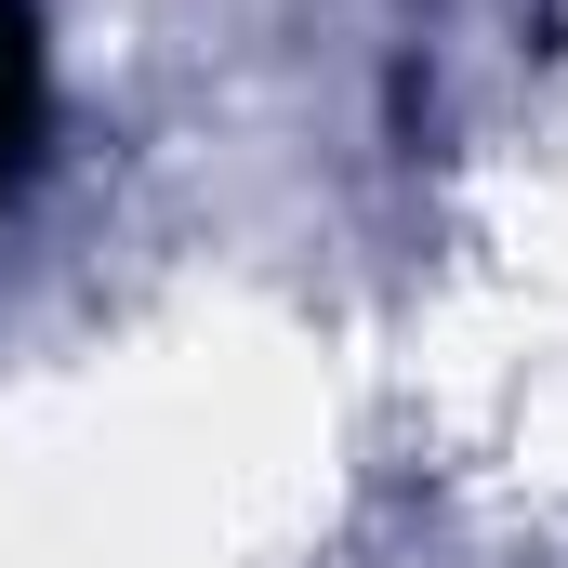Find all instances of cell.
<instances>
[{"label":"cell","mask_w":568,"mask_h":568,"mask_svg":"<svg viewBox=\"0 0 568 568\" xmlns=\"http://www.w3.org/2000/svg\"><path fill=\"white\" fill-rule=\"evenodd\" d=\"M27 145H40V27L27 0H0V185L27 172Z\"/></svg>","instance_id":"obj_1"}]
</instances>
